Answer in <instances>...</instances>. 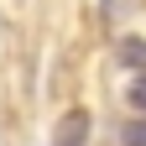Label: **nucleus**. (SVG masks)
<instances>
[{"label": "nucleus", "mask_w": 146, "mask_h": 146, "mask_svg": "<svg viewBox=\"0 0 146 146\" xmlns=\"http://www.w3.org/2000/svg\"><path fill=\"white\" fill-rule=\"evenodd\" d=\"M99 5H104V11H115V5H120V0H99Z\"/></svg>", "instance_id": "nucleus-5"}, {"label": "nucleus", "mask_w": 146, "mask_h": 146, "mask_svg": "<svg viewBox=\"0 0 146 146\" xmlns=\"http://www.w3.org/2000/svg\"><path fill=\"white\" fill-rule=\"evenodd\" d=\"M52 146H89V110H68L52 131Z\"/></svg>", "instance_id": "nucleus-1"}, {"label": "nucleus", "mask_w": 146, "mask_h": 146, "mask_svg": "<svg viewBox=\"0 0 146 146\" xmlns=\"http://www.w3.org/2000/svg\"><path fill=\"white\" fill-rule=\"evenodd\" d=\"M125 146H146V115L125 125Z\"/></svg>", "instance_id": "nucleus-2"}, {"label": "nucleus", "mask_w": 146, "mask_h": 146, "mask_svg": "<svg viewBox=\"0 0 146 146\" xmlns=\"http://www.w3.org/2000/svg\"><path fill=\"white\" fill-rule=\"evenodd\" d=\"M131 104H136V110H141V115H146V73H141V78L131 84Z\"/></svg>", "instance_id": "nucleus-4"}, {"label": "nucleus", "mask_w": 146, "mask_h": 146, "mask_svg": "<svg viewBox=\"0 0 146 146\" xmlns=\"http://www.w3.org/2000/svg\"><path fill=\"white\" fill-rule=\"evenodd\" d=\"M120 58H125V63H146V42H125Z\"/></svg>", "instance_id": "nucleus-3"}]
</instances>
